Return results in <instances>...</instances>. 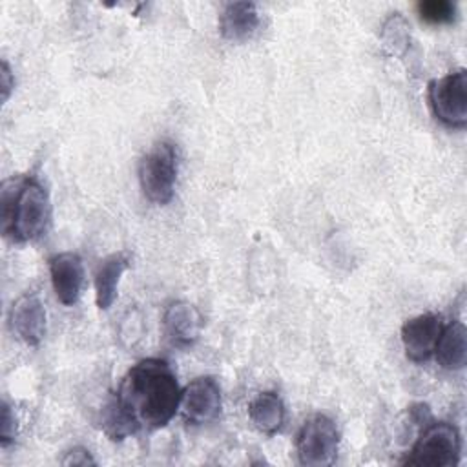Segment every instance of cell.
<instances>
[{
  "instance_id": "6da1fadb",
  "label": "cell",
  "mask_w": 467,
  "mask_h": 467,
  "mask_svg": "<svg viewBox=\"0 0 467 467\" xmlns=\"http://www.w3.org/2000/svg\"><path fill=\"white\" fill-rule=\"evenodd\" d=\"M113 396L137 431H155L179 410L181 389L168 361L146 358L128 368Z\"/></svg>"
},
{
  "instance_id": "7a4b0ae2",
  "label": "cell",
  "mask_w": 467,
  "mask_h": 467,
  "mask_svg": "<svg viewBox=\"0 0 467 467\" xmlns=\"http://www.w3.org/2000/svg\"><path fill=\"white\" fill-rule=\"evenodd\" d=\"M51 202L44 184L35 177L7 179L0 190V226L13 243L38 239L49 223Z\"/></svg>"
},
{
  "instance_id": "3957f363",
  "label": "cell",
  "mask_w": 467,
  "mask_h": 467,
  "mask_svg": "<svg viewBox=\"0 0 467 467\" xmlns=\"http://www.w3.org/2000/svg\"><path fill=\"white\" fill-rule=\"evenodd\" d=\"M462 438L458 429L447 421H429L421 427L420 436L403 465L412 467H452L460 463Z\"/></svg>"
},
{
  "instance_id": "277c9868",
  "label": "cell",
  "mask_w": 467,
  "mask_h": 467,
  "mask_svg": "<svg viewBox=\"0 0 467 467\" xmlns=\"http://www.w3.org/2000/svg\"><path fill=\"white\" fill-rule=\"evenodd\" d=\"M139 184L144 197L153 204H168L177 182V150L170 140L151 146L139 161Z\"/></svg>"
},
{
  "instance_id": "5b68a950",
  "label": "cell",
  "mask_w": 467,
  "mask_h": 467,
  "mask_svg": "<svg viewBox=\"0 0 467 467\" xmlns=\"http://www.w3.org/2000/svg\"><path fill=\"white\" fill-rule=\"evenodd\" d=\"M339 449V431L327 414H312L301 425L296 438L297 462L305 467H325L336 462Z\"/></svg>"
},
{
  "instance_id": "8992f818",
  "label": "cell",
  "mask_w": 467,
  "mask_h": 467,
  "mask_svg": "<svg viewBox=\"0 0 467 467\" xmlns=\"http://www.w3.org/2000/svg\"><path fill=\"white\" fill-rule=\"evenodd\" d=\"M432 115L447 128L462 130L467 124V71H451L429 82L427 89Z\"/></svg>"
},
{
  "instance_id": "52a82bcc",
  "label": "cell",
  "mask_w": 467,
  "mask_h": 467,
  "mask_svg": "<svg viewBox=\"0 0 467 467\" xmlns=\"http://www.w3.org/2000/svg\"><path fill=\"white\" fill-rule=\"evenodd\" d=\"M221 387L212 376H199L181 390L179 410L186 423H210L221 414Z\"/></svg>"
},
{
  "instance_id": "ba28073f",
  "label": "cell",
  "mask_w": 467,
  "mask_h": 467,
  "mask_svg": "<svg viewBox=\"0 0 467 467\" xmlns=\"http://www.w3.org/2000/svg\"><path fill=\"white\" fill-rule=\"evenodd\" d=\"M443 323L436 314H420L407 319L401 327L405 356L414 363H423L434 354Z\"/></svg>"
},
{
  "instance_id": "9c48e42d",
  "label": "cell",
  "mask_w": 467,
  "mask_h": 467,
  "mask_svg": "<svg viewBox=\"0 0 467 467\" xmlns=\"http://www.w3.org/2000/svg\"><path fill=\"white\" fill-rule=\"evenodd\" d=\"M49 277L57 299L71 306L78 301L84 285L82 257L75 252H60L49 259Z\"/></svg>"
},
{
  "instance_id": "30bf717a",
  "label": "cell",
  "mask_w": 467,
  "mask_h": 467,
  "mask_svg": "<svg viewBox=\"0 0 467 467\" xmlns=\"http://www.w3.org/2000/svg\"><path fill=\"white\" fill-rule=\"evenodd\" d=\"M201 312L188 301H173L166 306L162 316L164 336L173 347L188 348L193 347L202 330Z\"/></svg>"
},
{
  "instance_id": "8fae6325",
  "label": "cell",
  "mask_w": 467,
  "mask_h": 467,
  "mask_svg": "<svg viewBox=\"0 0 467 467\" xmlns=\"http://www.w3.org/2000/svg\"><path fill=\"white\" fill-rule=\"evenodd\" d=\"M13 332L29 347H38L46 336V308L36 294L20 296L9 310Z\"/></svg>"
},
{
  "instance_id": "7c38bea8",
  "label": "cell",
  "mask_w": 467,
  "mask_h": 467,
  "mask_svg": "<svg viewBox=\"0 0 467 467\" xmlns=\"http://www.w3.org/2000/svg\"><path fill=\"white\" fill-rule=\"evenodd\" d=\"M131 255L126 250L109 254L100 261L95 272V301L100 310H108L117 299V288L124 270L130 266Z\"/></svg>"
},
{
  "instance_id": "4fadbf2b",
  "label": "cell",
  "mask_w": 467,
  "mask_h": 467,
  "mask_svg": "<svg viewBox=\"0 0 467 467\" xmlns=\"http://www.w3.org/2000/svg\"><path fill=\"white\" fill-rule=\"evenodd\" d=\"M259 26V13L254 2H230L219 15V33L223 38L241 42L250 38Z\"/></svg>"
},
{
  "instance_id": "5bb4252c",
  "label": "cell",
  "mask_w": 467,
  "mask_h": 467,
  "mask_svg": "<svg viewBox=\"0 0 467 467\" xmlns=\"http://www.w3.org/2000/svg\"><path fill=\"white\" fill-rule=\"evenodd\" d=\"M436 361L445 370H460L467 363V330L462 321H451L441 328L434 347Z\"/></svg>"
},
{
  "instance_id": "9a60e30c",
  "label": "cell",
  "mask_w": 467,
  "mask_h": 467,
  "mask_svg": "<svg viewBox=\"0 0 467 467\" xmlns=\"http://www.w3.org/2000/svg\"><path fill=\"white\" fill-rule=\"evenodd\" d=\"M285 403L275 392H259L248 403V418L263 434H275L285 423Z\"/></svg>"
},
{
  "instance_id": "2e32d148",
  "label": "cell",
  "mask_w": 467,
  "mask_h": 467,
  "mask_svg": "<svg viewBox=\"0 0 467 467\" xmlns=\"http://www.w3.org/2000/svg\"><path fill=\"white\" fill-rule=\"evenodd\" d=\"M379 40L387 55L401 57L410 46V26L407 18L401 13H392L381 26Z\"/></svg>"
},
{
  "instance_id": "e0dca14e",
  "label": "cell",
  "mask_w": 467,
  "mask_h": 467,
  "mask_svg": "<svg viewBox=\"0 0 467 467\" xmlns=\"http://www.w3.org/2000/svg\"><path fill=\"white\" fill-rule=\"evenodd\" d=\"M100 425L102 431L111 438V440H124L126 436L137 432L135 425L131 423V420L126 416V412L120 409V405L117 403L115 396L109 398V401L104 405L102 412H100Z\"/></svg>"
},
{
  "instance_id": "ac0fdd59",
  "label": "cell",
  "mask_w": 467,
  "mask_h": 467,
  "mask_svg": "<svg viewBox=\"0 0 467 467\" xmlns=\"http://www.w3.org/2000/svg\"><path fill=\"white\" fill-rule=\"evenodd\" d=\"M420 18L431 26L451 24L456 18V4L449 0H423L416 5Z\"/></svg>"
},
{
  "instance_id": "d6986e66",
  "label": "cell",
  "mask_w": 467,
  "mask_h": 467,
  "mask_svg": "<svg viewBox=\"0 0 467 467\" xmlns=\"http://www.w3.org/2000/svg\"><path fill=\"white\" fill-rule=\"evenodd\" d=\"M16 434V420L11 410V407L4 401L2 403V423H0V443L2 447H7L11 441H15Z\"/></svg>"
},
{
  "instance_id": "ffe728a7",
  "label": "cell",
  "mask_w": 467,
  "mask_h": 467,
  "mask_svg": "<svg viewBox=\"0 0 467 467\" xmlns=\"http://www.w3.org/2000/svg\"><path fill=\"white\" fill-rule=\"evenodd\" d=\"M62 465H97V462L93 460L91 452L86 447H73L66 452V456L62 458Z\"/></svg>"
},
{
  "instance_id": "44dd1931",
  "label": "cell",
  "mask_w": 467,
  "mask_h": 467,
  "mask_svg": "<svg viewBox=\"0 0 467 467\" xmlns=\"http://www.w3.org/2000/svg\"><path fill=\"white\" fill-rule=\"evenodd\" d=\"M0 80H2V102H7L13 88H15V75L5 60H2V71H0Z\"/></svg>"
}]
</instances>
